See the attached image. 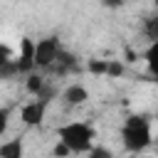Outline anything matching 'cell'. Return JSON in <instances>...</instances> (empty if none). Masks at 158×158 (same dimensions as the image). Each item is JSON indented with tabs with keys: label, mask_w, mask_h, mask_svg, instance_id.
I'll return each mask as SVG.
<instances>
[{
	"label": "cell",
	"mask_w": 158,
	"mask_h": 158,
	"mask_svg": "<svg viewBox=\"0 0 158 158\" xmlns=\"http://www.w3.org/2000/svg\"><path fill=\"white\" fill-rule=\"evenodd\" d=\"M86 156H89V158H114V153H111L106 146H94Z\"/></svg>",
	"instance_id": "cell-12"
},
{
	"label": "cell",
	"mask_w": 158,
	"mask_h": 158,
	"mask_svg": "<svg viewBox=\"0 0 158 158\" xmlns=\"http://www.w3.org/2000/svg\"><path fill=\"white\" fill-rule=\"evenodd\" d=\"M121 143L128 153H143L153 143L151 118L148 114H131L121 123Z\"/></svg>",
	"instance_id": "cell-1"
},
{
	"label": "cell",
	"mask_w": 158,
	"mask_h": 158,
	"mask_svg": "<svg viewBox=\"0 0 158 158\" xmlns=\"http://www.w3.org/2000/svg\"><path fill=\"white\" fill-rule=\"evenodd\" d=\"M15 69H17V74H32V69H35V40H30V37L20 40V52L15 54Z\"/></svg>",
	"instance_id": "cell-5"
},
{
	"label": "cell",
	"mask_w": 158,
	"mask_h": 158,
	"mask_svg": "<svg viewBox=\"0 0 158 158\" xmlns=\"http://www.w3.org/2000/svg\"><path fill=\"white\" fill-rule=\"evenodd\" d=\"M52 156H54V158H69V156H72V151H69L64 143H59V141H57V143H54V148H52Z\"/></svg>",
	"instance_id": "cell-15"
},
{
	"label": "cell",
	"mask_w": 158,
	"mask_h": 158,
	"mask_svg": "<svg viewBox=\"0 0 158 158\" xmlns=\"http://www.w3.org/2000/svg\"><path fill=\"white\" fill-rule=\"evenodd\" d=\"M104 7H109V10H118V7H123L126 5V0H99Z\"/></svg>",
	"instance_id": "cell-16"
},
{
	"label": "cell",
	"mask_w": 158,
	"mask_h": 158,
	"mask_svg": "<svg viewBox=\"0 0 158 158\" xmlns=\"http://www.w3.org/2000/svg\"><path fill=\"white\" fill-rule=\"evenodd\" d=\"M156 7H158V0H156Z\"/></svg>",
	"instance_id": "cell-18"
},
{
	"label": "cell",
	"mask_w": 158,
	"mask_h": 158,
	"mask_svg": "<svg viewBox=\"0 0 158 158\" xmlns=\"http://www.w3.org/2000/svg\"><path fill=\"white\" fill-rule=\"evenodd\" d=\"M86 72L94 74V77H106V72H109V59H89Z\"/></svg>",
	"instance_id": "cell-10"
},
{
	"label": "cell",
	"mask_w": 158,
	"mask_h": 158,
	"mask_svg": "<svg viewBox=\"0 0 158 158\" xmlns=\"http://www.w3.org/2000/svg\"><path fill=\"white\" fill-rule=\"evenodd\" d=\"M12 74H17V69H15V52H12L10 44L0 42V77H12Z\"/></svg>",
	"instance_id": "cell-7"
},
{
	"label": "cell",
	"mask_w": 158,
	"mask_h": 158,
	"mask_svg": "<svg viewBox=\"0 0 158 158\" xmlns=\"http://www.w3.org/2000/svg\"><path fill=\"white\" fill-rule=\"evenodd\" d=\"M59 52H62L59 37L49 35V37H44V40H37V42H35V69H47V67H52V64L57 62Z\"/></svg>",
	"instance_id": "cell-3"
},
{
	"label": "cell",
	"mask_w": 158,
	"mask_h": 158,
	"mask_svg": "<svg viewBox=\"0 0 158 158\" xmlns=\"http://www.w3.org/2000/svg\"><path fill=\"white\" fill-rule=\"evenodd\" d=\"M123 74V64L118 62V59H109V72H106V77H121Z\"/></svg>",
	"instance_id": "cell-13"
},
{
	"label": "cell",
	"mask_w": 158,
	"mask_h": 158,
	"mask_svg": "<svg viewBox=\"0 0 158 158\" xmlns=\"http://www.w3.org/2000/svg\"><path fill=\"white\" fill-rule=\"evenodd\" d=\"M62 99H64L67 106H81V104L89 101V89H86L84 84L74 81V84H69V86L62 91Z\"/></svg>",
	"instance_id": "cell-6"
},
{
	"label": "cell",
	"mask_w": 158,
	"mask_h": 158,
	"mask_svg": "<svg viewBox=\"0 0 158 158\" xmlns=\"http://www.w3.org/2000/svg\"><path fill=\"white\" fill-rule=\"evenodd\" d=\"M54 64H59V74H64V72H69V69H74V67H77V59H74V54H69V52H64V49H62Z\"/></svg>",
	"instance_id": "cell-11"
},
{
	"label": "cell",
	"mask_w": 158,
	"mask_h": 158,
	"mask_svg": "<svg viewBox=\"0 0 158 158\" xmlns=\"http://www.w3.org/2000/svg\"><path fill=\"white\" fill-rule=\"evenodd\" d=\"M47 106H49V101L47 99H32V101H27V104H22V109H20V121L25 123V126H42V121H44V114H47Z\"/></svg>",
	"instance_id": "cell-4"
},
{
	"label": "cell",
	"mask_w": 158,
	"mask_h": 158,
	"mask_svg": "<svg viewBox=\"0 0 158 158\" xmlns=\"http://www.w3.org/2000/svg\"><path fill=\"white\" fill-rule=\"evenodd\" d=\"M57 138L59 143H64L72 153H89L94 148V138H96V131L91 123L86 121H69V123H62L57 128Z\"/></svg>",
	"instance_id": "cell-2"
},
{
	"label": "cell",
	"mask_w": 158,
	"mask_h": 158,
	"mask_svg": "<svg viewBox=\"0 0 158 158\" xmlns=\"http://www.w3.org/2000/svg\"><path fill=\"white\" fill-rule=\"evenodd\" d=\"M0 158H25L22 138H10V141L0 143Z\"/></svg>",
	"instance_id": "cell-8"
},
{
	"label": "cell",
	"mask_w": 158,
	"mask_h": 158,
	"mask_svg": "<svg viewBox=\"0 0 158 158\" xmlns=\"http://www.w3.org/2000/svg\"><path fill=\"white\" fill-rule=\"evenodd\" d=\"M7 126H10V109L7 106H0V136L7 131Z\"/></svg>",
	"instance_id": "cell-14"
},
{
	"label": "cell",
	"mask_w": 158,
	"mask_h": 158,
	"mask_svg": "<svg viewBox=\"0 0 158 158\" xmlns=\"http://www.w3.org/2000/svg\"><path fill=\"white\" fill-rule=\"evenodd\" d=\"M143 158H153V156H143Z\"/></svg>",
	"instance_id": "cell-17"
},
{
	"label": "cell",
	"mask_w": 158,
	"mask_h": 158,
	"mask_svg": "<svg viewBox=\"0 0 158 158\" xmlns=\"http://www.w3.org/2000/svg\"><path fill=\"white\" fill-rule=\"evenodd\" d=\"M143 59H146V67L151 72V77L158 81V42H151L148 49L143 52Z\"/></svg>",
	"instance_id": "cell-9"
}]
</instances>
